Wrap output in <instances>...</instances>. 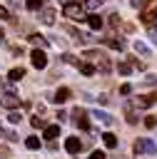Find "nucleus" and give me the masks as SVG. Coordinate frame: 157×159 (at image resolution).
<instances>
[{
  "mask_svg": "<svg viewBox=\"0 0 157 159\" xmlns=\"http://www.w3.org/2000/svg\"><path fill=\"white\" fill-rule=\"evenodd\" d=\"M7 17H10V12H7V7H2V5H0V20H7Z\"/></svg>",
  "mask_w": 157,
  "mask_h": 159,
  "instance_id": "7c9ffc66",
  "label": "nucleus"
},
{
  "mask_svg": "<svg viewBox=\"0 0 157 159\" xmlns=\"http://www.w3.org/2000/svg\"><path fill=\"white\" fill-rule=\"evenodd\" d=\"M22 77H25V70H22V67H15V70H10V72H7V80H12V82L22 80Z\"/></svg>",
  "mask_w": 157,
  "mask_h": 159,
  "instance_id": "4468645a",
  "label": "nucleus"
},
{
  "mask_svg": "<svg viewBox=\"0 0 157 159\" xmlns=\"http://www.w3.org/2000/svg\"><path fill=\"white\" fill-rule=\"evenodd\" d=\"M25 147H27V149H40V139H37V137H27V139H25Z\"/></svg>",
  "mask_w": 157,
  "mask_h": 159,
  "instance_id": "412c9836",
  "label": "nucleus"
},
{
  "mask_svg": "<svg viewBox=\"0 0 157 159\" xmlns=\"http://www.w3.org/2000/svg\"><path fill=\"white\" fill-rule=\"evenodd\" d=\"M155 102H157V92H150V94L135 97V104H137L140 109H145V107H150V104H155Z\"/></svg>",
  "mask_w": 157,
  "mask_h": 159,
  "instance_id": "423d86ee",
  "label": "nucleus"
},
{
  "mask_svg": "<svg viewBox=\"0 0 157 159\" xmlns=\"http://www.w3.org/2000/svg\"><path fill=\"white\" fill-rule=\"evenodd\" d=\"M65 149H67L70 154H77V152L82 149V142H80L77 137H67V139H65Z\"/></svg>",
  "mask_w": 157,
  "mask_h": 159,
  "instance_id": "0eeeda50",
  "label": "nucleus"
},
{
  "mask_svg": "<svg viewBox=\"0 0 157 159\" xmlns=\"http://www.w3.org/2000/svg\"><path fill=\"white\" fill-rule=\"evenodd\" d=\"M102 0H87V7H100Z\"/></svg>",
  "mask_w": 157,
  "mask_h": 159,
  "instance_id": "72a5a7b5",
  "label": "nucleus"
},
{
  "mask_svg": "<svg viewBox=\"0 0 157 159\" xmlns=\"http://www.w3.org/2000/svg\"><path fill=\"white\" fill-rule=\"evenodd\" d=\"M105 45L112 47V50H125V42L120 37H105Z\"/></svg>",
  "mask_w": 157,
  "mask_h": 159,
  "instance_id": "ddd939ff",
  "label": "nucleus"
},
{
  "mask_svg": "<svg viewBox=\"0 0 157 159\" xmlns=\"http://www.w3.org/2000/svg\"><path fill=\"white\" fill-rule=\"evenodd\" d=\"M7 119H10V122H12V124H17V122H20V119H22V114H20V112H15V109H12V112H7Z\"/></svg>",
  "mask_w": 157,
  "mask_h": 159,
  "instance_id": "393cba45",
  "label": "nucleus"
},
{
  "mask_svg": "<svg viewBox=\"0 0 157 159\" xmlns=\"http://www.w3.org/2000/svg\"><path fill=\"white\" fill-rule=\"evenodd\" d=\"M85 57H87V60H97V57H102V52H97V50H85Z\"/></svg>",
  "mask_w": 157,
  "mask_h": 159,
  "instance_id": "bb28decb",
  "label": "nucleus"
},
{
  "mask_svg": "<svg viewBox=\"0 0 157 159\" xmlns=\"http://www.w3.org/2000/svg\"><path fill=\"white\" fill-rule=\"evenodd\" d=\"M125 114H127V122H130V124H135V122H137V117H135V112H132V107H130V104L125 107Z\"/></svg>",
  "mask_w": 157,
  "mask_h": 159,
  "instance_id": "a878e982",
  "label": "nucleus"
},
{
  "mask_svg": "<svg viewBox=\"0 0 157 159\" xmlns=\"http://www.w3.org/2000/svg\"><path fill=\"white\" fill-rule=\"evenodd\" d=\"M72 2H80V5H82V2H87V0H72Z\"/></svg>",
  "mask_w": 157,
  "mask_h": 159,
  "instance_id": "ea45409f",
  "label": "nucleus"
},
{
  "mask_svg": "<svg viewBox=\"0 0 157 159\" xmlns=\"http://www.w3.org/2000/svg\"><path fill=\"white\" fill-rule=\"evenodd\" d=\"M2 102H5L7 107H17V104H20V99H17V94H15V92H7Z\"/></svg>",
  "mask_w": 157,
  "mask_h": 159,
  "instance_id": "2eb2a0df",
  "label": "nucleus"
},
{
  "mask_svg": "<svg viewBox=\"0 0 157 159\" xmlns=\"http://www.w3.org/2000/svg\"><path fill=\"white\" fill-rule=\"evenodd\" d=\"M27 40H30L35 47H40V50H42V47H47V40H45V35H40V32H32Z\"/></svg>",
  "mask_w": 157,
  "mask_h": 159,
  "instance_id": "9d476101",
  "label": "nucleus"
},
{
  "mask_svg": "<svg viewBox=\"0 0 157 159\" xmlns=\"http://www.w3.org/2000/svg\"><path fill=\"white\" fill-rule=\"evenodd\" d=\"M95 70H97V67H92V65H82V62H80V72H82V75H95Z\"/></svg>",
  "mask_w": 157,
  "mask_h": 159,
  "instance_id": "5701e85b",
  "label": "nucleus"
},
{
  "mask_svg": "<svg viewBox=\"0 0 157 159\" xmlns=\"http://www.w3.org/2000/svg\"><path fill=\"white\" fill-rule=\"evenodd\" d=\"M30 124H32V127H35V129H45V127H47V124H45V119H42V117H32V119H30Z\"/></svg>",
  "mask_w": 157,
  "mask_h": 159,
  "instance_id": "4be33fe9",
  "label": "nucleus"
},
{
  "mask_svg": "<svg viewBox=\"0 0 157 159\" xmlns=\"http://www.w3.org/2000/svg\"><path fill=\"white\" fill-rule=\"evenodd\" d=\"M130 92H132L130 84H122V87H120V94H130Z\"/></svg>",
  "mask_w": 157,
  "mask_h": 159,
  "instance_id": "2f4dec72",
  "label": "nucleus"
},
{
  "mask_svg": "<svg viewBox=\"0 0 157 159\" xmlns=\"http://www.w3.org/2000/svg\"><path fill=\"white\" fill-rule=\"evenodd\" d=\"M140 17H142V22L150 25V22L157 17V0H147V2L142 5V15H140Z\"/></svg>",
  "mask_w": 157,
  "mask_h": 159,
  "instance_id": "7ed1b4c3",
  "label": "nucleus"
},
{
  "mask_svg": "<svg viewBox=\"0 0 157 159\" xmlns=\"http://www.w3.org/2000/svg\"><path fill=\"white\" fill-rule=\"evenodd\" d=\"M95 62H97V67H100V72H110V60H107L105 55H102V57H97Z\"/></svg>",
  "mask_w": 157,
  "mask_h": 159,
  "instance_id": "f3484780",
  "label": "nucleus"
},
{
  "mask_svg": "<svg viewBox=\"0 0 157 159\" xmlns=\"http://www.w3.org/2000/svg\"><path fill=\"white\" fill-rule=\"evenodd\" d=\"M67 119V112H57V122H65Z\"/></svg>",
  "mask_w": 157,
  "mask_h": 159,
  "instance_id": "c9c22d12",
  "label": "nucleus"
},
{
  "mask_svg": "<svg viewBox=\"0 0 157 159\" xmlns=\"http://www.w3.org/2000/svg\"><path fill=\"white\" fill-rule=\"evenodd\" d=\"M132 149H135V154H157V144L152 139H137L132 144Z\"/></svg>",
  "mask_w": 157,
  "mask_h": 159,
  "instance_id": "f03ea898",
  "label": "nucleus"
},
{
  "mask_svg": "<svg viewBox=\"0 0 157 159\" xmlns=\"http://www.w3.org/2000/svg\"><path fill=\"white\" fill-rule=\"evenodd\" d=\"M152 40H155V45H157V32H152Z\"/></svg>",
  "mask_w": 157,
  "mask_h": 159,
  "instance_id": "58836bf2",
  "label": "nucleus"
},
{
  "mask_svg": "<svg viewBox=\"0 0 157 159\" xmlns=\"http://www.w3.org/2000/svg\"><path fill=\"white\" fill-rule=\"evenodd\" d=\"M7 157H10V152H7L5 147H0V159H7Z\"/></svg>",
  "mask_w": 157,
  "mask_h": 159,
  "instance_id": "f704fd0d",
  "label": "nucleus"
},
{
  "mask_svg": "<svg viewBox=\"0 0 157 159\" xmlns=\"http://www.w3.org/2000/svg\"><path fill=\"white\" fill-rule=\"evenodd\" d=\"M40 20H42L45 25H52V22H55V10H52V7H45V10L40 12Z\"/></svg>",
  "mask_w": 157,
  "mask_h": 159,
  "instance_id": "f8f14e48",
  "label": "nucleus"
},
{
  "mask_svg": "<svg viewBox=\"0 0 157 159\" xmlns=\"http://www.w3.org/2000/svg\"><path fill=\"white\" fill-rule=\"evenodd\" d=\"M22 5V0H10V7H20Z\"/></svg>",
  "mask_w": 157,
  "mask_h": 159,
  "instance_id": "4c0bfd02",
  "label": "nucleus"
},
{
  "mask_svg": "<svg viewBox=\"0 0 157 159\" xmlns=\"http://www.w3.org/2000/svg\"><path fill=\"white\" fill-rule=\"evenodd\" d=\"M55 137H60V127L57 124H47L45 127V139L47 142H55Z\"/></svg>",
  "mask_w": 157,
  "mask_h": 159,
  "instance_id": "9b49d317",
  "label": "nucleus"
},
{
  "mask_svg": "<svg viewBox=\"0 0 157 159\" xmlns=\"http://www.w3.org/2000/svg\"><path fill=\"white\" fill-rule=\"evenodd\" d=\"M42 5V0H27V10H37Z\"/></svg>",
  "mask_w": 157,
  "mask_h": 159,
  "instance_id": "cd10ccee",
  "label": "nucleus"
},
{
  "mask_svg": "<svg viewBox=\"0 0 157 159\" xmlns=\"http://www.w3.org/2000/svg\"><path fill=\"white\" fill-rule=\"evenodd\" d=\"M92 117H97V122H102V124H107V127L115 122V117H112L110 112H102V109H100V112L95 109V112H92Z\"/></svg>",
  "mask_w": 157,
  "mask_h": 159,
  "instance_id": "1a4fd4ad",
  "label": "nucleus"
},
{
  "mask_svg": "<svg viewBox=\"0 0 157 159\" xmlns=\"http://www.w3.org/2000/svg\"><path fill=\"white\" fill-rule=\"evenodd\" d=\"M0 45H2V32H0Z\"/></svg>",
  "mask_w": 157,
  "mask_h": 159,
  "instance_id": "a19ab883",
  "label": "nucleus"
},
{
  "mask_svg": "<svg viewBox=\"0 0 157 159\" xmlns=\"http://www.w3.org/2000/svg\"><path fill=\"white\" fill-rule=\"evenodd\" d=\"M90 159H105V154H102V152H97V149H95V152H92V154H90Z\"/></svg>",
  "mask_w": 157,
  "mask_h": 159,
  "instance_id": "473e14b6",
  "label": "nucleus"
},
{
  "mask_svg": "<svg viewBox=\"0 0 157 159\" xmlns=\"http://www.w3.org/2000/svg\"><path fill=\"white\" fill-rule=\"evenodd\" d=\"M135 52H140L142 57H147V55H150V47H147L145 42H135Z\"/></svg>",
  "mask_w": 157,
  "mask_h": 159,
  "instance_id": "aec40b11",
  "label": "nucleus"
},
{
  "mask_svg": "<svg viewBox=\"0 0 157 159\" xmlns=\"http://www.w3.org/2000/svg\"><path fill=\"white\" fill-rule=\"evenodd\" d=\"M87 22H90V27H92V30H100V27H102V17H100V15H90V17H87Z\"/></svg>",
  "mask_w": 157,
  "mask_h": 159,
  "instance_id": "dca6fc26",
  "label": "nucleus"
},
{
  "mask_svg": "<svg viewBox=\"0 0 157 159\" xmlns=\"http://www.w3.org/2000/svg\"><path fill=\"white\" fill-rule=\"evenodd\" d=\"M130 5H132V7H142L145 2H142V0H130Z\"/></svg>",
  "mask_w": 157,
  "mask_h": 159,
  "instance_id": "e433bc0d",
  "label": "nucleus"
},
{
  "mask_svg": "<svg viewBox=\"0 0 157 159\" xmlns=\"http://www.w3.org/2000/svg\"><path fill=\"white\" fill-rule=\"evenodd\" d=\"M50 99H52L55 104H62V102H67V99H70V89H67V87H60Z\"/></svg>",
  "mask_w": 157,
  "mask_h": 159,
  "instance_id": "6e6552de",
  "label": "nucleus"
},
{
  "mask_svg": "<svg viewBox=\"0 0 157 159\" xmlns=\"http://www.w3.org/2000/svg\"><path fill=\"white\" fill-rule=\"evenodd\" d=\"M117 72H120V75H130V72H132V65L122 62V65H117Z\"/></svg>",
  "mask_w": 157,
  "mask_h": 159,
  "instance_id": "b1692460",
  "label": "nucleus"
},
{
  "mask_svg": "<svg viewBox=\"0 0 157 159\" xmlns=\"http://www.w3.org/2000/svg\"><path fill=\"white\" fill-rule=\"evenodd\" d=\"M62 62H67V65H75V67H80V57H75V55H70V52H65V55H62Z\"/></svg>",
  "mask_w": 157,
  "mask_h": 159,
  "instance_id": "6ab92c4d",
  "label": "nucleus"
},
{
  "mask_svg": "<svg viewBox=\"0 0 157 159\" xmlns=\"http://www.w3.org/2000/svg\"><path fill=\"white\" fill-rule=\"evenodd\" d=\"M72 119H75V124H77L80 129H90V122H87V112H85L82 107H75V109H72Z\"/></svg>",
  "mask_w": 157,
  "mask_h": 159,
  "instance_id": "20e7f679",
  "label": "nucleus"
},
{
  "mask_svg": "<svg viewBox=\"0 0 157 159\" xmlns=\"http://www.w3.org/2000/svg\"><path fill=\"white\" fill-rule=\"evenodd\" d=\"M102 139H105V144H107L110 149H115V147H117V137H115L112 132H107V134H102Z\"/></svg>",
  "mask_w": 157,
  "mask_h": 159,
  "instance_id": "a211bd4d",
  "label": "nucleus"
},
{
  "mask_svg": "<svg viewBox=\"0 0 157 159\" xmlns=\"http://www.w3.org/2000/svg\"><path fill=\"white\" fill-rule=\"evenodd\" d=\"M30 60H32V67H35V70H45V67H47V57H45L42 50H32V52H30Z\"/></svg>",
  "mask_w": 157,
  "mask_h": 159,
  "instance_id": "39448f33",
  "label": "nucleus"
},
{
  "mask_svg": "<svg viewBox=\"0 0 157 159\" xmlns=\"http://www.w3.org/2000/svg\"><path fill=\"white\" fill-rule=\"evenodd\" d=\"M155 124H157V117H147V119H145V127H147V129H152Z\"/></svg>",
  "mask_w": 157,
  "mask_h": 159,
  "instance_id": "c85d7f7f",
  "label": "nucleus"
},
{
  "mask_svg": "<svg viewBox=\"0 0 157 159\" xmlns=\"http://www.w3.org/2000/svg\"><path fill=\"white\" fill-rule=\"evenodd\" d=\"M107 22H110L112 27H117V25H120V15H110V20H107Z\"/></svg>",
  "mask_w": 157,
  "mask_h": 159,
  "instance_id": "c756f323",
  "label": "nucleus"
},
{
  "mask_svg": "<svg viewBox=\"0 0 157 159\" xmlns=\"http://www.w3.org/2000/svg\"><path fill=\"white\" fill-rule=\"evenodd\" d=\"M62 12H65V17H70V20H85V10H82V5L80 2H67L65 7H62Z\"/></svg>",
  "mask_w": 157,
  "mask_h": 159,
  "instance_id": "f257e3e1",
  "label": "nucleus"
}]
</instances>
